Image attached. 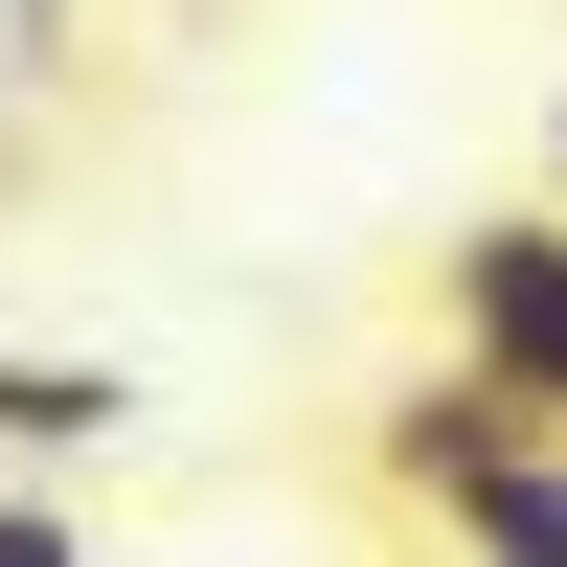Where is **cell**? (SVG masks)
I'll return each instance as SVG.
<instances>
[{
  "label": "cell",
  "instance_id": "8992f818",
  "mask_svg": "<svg viewBox=\"0 0 567 567\" xmlns=\"http://www.w3.org/2000/svg\"><path fill=\"white\" fill-rule=\"evenodd\" d=\"M545 205H567V114H545Z\"/></svg>",
  "mask_w": 567,
  "mask_h": 567
},
{
  "label": "cell",
  "instance_id": "5b68a950",
  "mask_svg": "<svg viewBox=\"0 0 567 567\" xmlns=\"http://www.w3.org/2000/svg\"><path fill=\"white\" fill-rule=\"evenodd\" d=\"M0 567H91V523L69 499H0Z\"/></svg>",
  "mask_w": 567,
  "mask_h": 567
},
{
  "label": "cell",
  "instance_id": "7a4b0ae2",
  "mask_svg": "<svg viewBox=\"0 0 567 567\" xmlns=\"http://www.w3.org/2000/svg\"><path fill=\"white\" fill-rule=\"evenodd\" d=\"M523 454H567V432H545V409H499L477 363H409V386L363 409V477H386L409 523H454V499H477V477H523Z\"/></svg>",
  "mask_w": 567,
  "mask_h": 567
},
{
  "label": "cell",
  "instance_id": "6da1fadb",
  "mask_svg": "<svg viewBox=\"0 0 567 567\" xmlns=\"http://www.w3.org/2000/svg\"><path fill=\"white\" fill-rule=\"evenodd\" d=\"M432 341L477 363L499 409H545V432H567V205L454 227V250H432Z\"/></svg>",
  "mask_w": 567,
  "mask_h": 567
},
{
  "label": "cell",
  "instance_id": "277c9868",
  "mask_svg": "<svg viewBox=\"0 0 567 567\" xmlns=\"http://www.w3.org/2000/svg\"><path fill=\"white\" fill-rule=\"evenodd\" d=\"M454 567H567V454H523V477L454 499Z\"/></svg>",
  "mask_w": 567,
  "mask_h": 567
},
{
  "label": "cell",
  "instance_id": "3957f363",
  "mask_svg": "<svg viewBox=\"0 0 567 567\" xmlns=\"http://www.w3.org/2000/svg\"><path fill=\"white\" fill-rule=\"evenodd\" d=\"M114 432H136L114 363H23V341H0V454H114Z\"/></svg>",
  "mask_w": 567,
  "mask_h": 567
}]
</instances>
